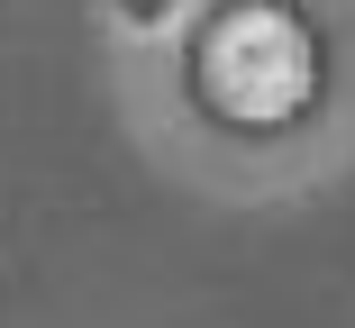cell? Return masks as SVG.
<instances>
[{
    "label": "cell",
    "instance_id": "1",
    "mask_svg": "<svg viewBox=\"0 0 355 328\" xmlns=\"http://www.w3.org/2000/svg\"><path fill=\"white\" fill-rule=\"evenodd\" d=\"M209 101H219L228 119H292L310 101V37L292 10H228L219 28H209Z\"/></svg>",
    "mask_w": 355,
    "mask_h": 328
}]
</instances>
